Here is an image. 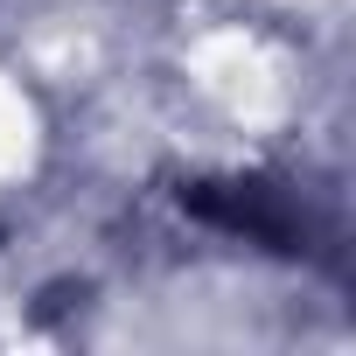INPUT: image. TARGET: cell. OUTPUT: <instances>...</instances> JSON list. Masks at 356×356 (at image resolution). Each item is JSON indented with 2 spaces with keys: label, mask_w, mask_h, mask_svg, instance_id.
Returning a JSON list of instances; mask_svg holds the SVG:
<instances>
[{
  "label": "cell",
  "mask_w": 356,
  "mask_h": 356,
  "mask_svg": "<svg viewBox=\"0 0 356 356\" xmlns=\"http://www.w3.org/2000/svg\"><path fill=\"white\" fill-rule=\"evenodd\" d=\"M182 203L196 217L224 224V231H245L259 245L293 252V203L280 189H266V182H196V189H182Z\"/></svg>",
  "instance_id": "1"
}]
</instances>
